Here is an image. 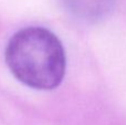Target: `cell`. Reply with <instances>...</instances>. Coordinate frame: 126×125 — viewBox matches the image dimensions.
I'll list each match as a JSON object with an SVG mask.
<instances>
[{"label":"cell","mask_w":126,"mask_h":125,"mask_svg":"<svg viewBox=\"0 0 126 125\" xmlns=\"http://www.w3.org/2000/svg\"><path fill=\"white\" fill-rule=\"evenodd\" d=\"M13 75L35 90H53L65 73V52L57 35L41 27H29L11 37L4 52Z\"/></svg>","instance_id":"cell-1"},{"label":"cell","mask_w":126,"mask_h":125,"mask_svg":"<svg viewBox=\"0 0 126 125\" xmlns=\"http://www.w3.org/2000/svg\"><path fill=\"white\" fill-rule=\"evenodd\" d=\"M60 2L78 20L93 23L104 19L111 12L116 0H60Z\"/></svg>","instance_id":"cell-2"}]
</instances>
